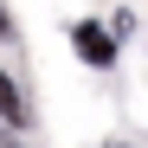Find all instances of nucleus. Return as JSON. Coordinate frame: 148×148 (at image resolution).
Segmentation results:
<instances>
[{"label":"nucleus","instance_id":"1","mask_svg":"<svg viewBox=\"0 0 148 148\" xmlns=\"http://www.w3.org/2000/svg\"><path fill=\"white\" fill-rule=\"evenodd\" d=\"M71 45H77V58L97 64V71H110V64H116V39L97 26V19H77V26H71Z\"/></svg>","mask_w":148,"mask_h":148},{"label":"nucleus","instance_id":"2","mask_svg":"<svg viewBox=\"0 0 148 148\" xmlns=\"http://www.w3.org/2000/svg\"><path fill=\"white\" fill-rule=\"evenodd\" d=\"M0 116H7L13 122V129H26V97H19V77H13V71H0Z\"/></svg>","mask_w":148,"mask_h":148},{"label":"nucleus","instance_id":"3","mask_svg":"<svg viewBox=\"0 0 148 148\" xmlns=\"http://www.w3.org/2000/svg\"><path fill=\"white\" fill-rule=\"evenodd\" d=\"M0 39H19V32H13V13H7V7H0Z\"/></svg>","mask_w":148,"mask_h":148}]
</instances>
